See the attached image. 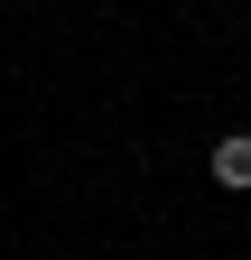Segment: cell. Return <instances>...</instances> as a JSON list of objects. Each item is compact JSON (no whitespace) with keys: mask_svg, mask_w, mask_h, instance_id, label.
Here are the masks:
<instances>
[{"mask_svg":"<svg viewBox=\"0 0 251 260\" xmlns=\"http://www.w3.org/2000/svg\"><path fill=\"white\" fill-rule=\"evenodd\" d=\"M214 186H233V195H251V130H233V140H214Z\"/></svg>","mask_w":251,"mask_h":260,"instance_id":"6da1fadb","label":"cell"}]
</instances>
